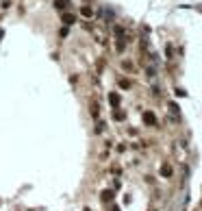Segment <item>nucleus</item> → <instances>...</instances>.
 <instances>
[{
    "label": "nucleus",
    "mask_w": 202,
    "mask_h": 211,
    "mask_svg": "<svg viewBox=\"0 0 202 211\" xmlns=\"http://www.w3.org/2000/svg\"><path fill=\"white\" fill-rule=\"evenodd\" d=\"M63 22L65 24H72V22H74V15H63Z\"/></svg>",
    "instance_id": "1"
},
{
    "label": "nucleus",
    "mask_w": 202,
    "mask_h": 211,
    "mask_svg": "<svg viewBox=\"0 0 202 211\" xmlns=\"http://www.w3.org/2000/svg\"><path fill=\"white\" fill-rule=\"evenodd\" d=\"M65 2H67V0H57V9H63Z\"/></svg>",
    "instance_id": "2"
}]
</instances>
